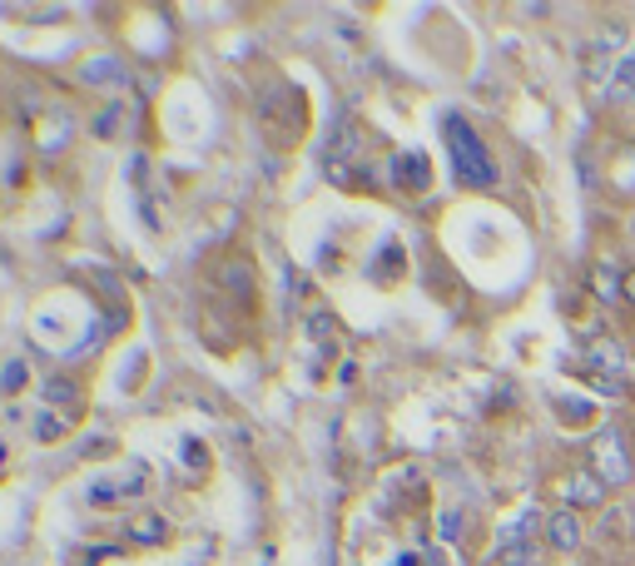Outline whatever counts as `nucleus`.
I'll return each mask as SVG.
<instances>
[{
	"instance_id": "obj_14",
	"label": "nucleus",
	"mask_w": 635,
	"mask_h": 566,
	"mask_svg": "<svg viewBox=\"0 0 635 566\" xmlns=\"http://www.w3.org/2000/svg\"><path fill=\"white\" fill-rule=\"evenodd\" d=\"M179 457H184V477H189V482H194V477L204 482V477H208V447L198 442V437H184Z\"/></svg>"
},
{
	"instance_id": "obj_15",
	"label": "nucleus",
	"mask_w": 635,
	"mask_h": 566,
	"mask_svg": "<svg viewBox=\"0 0 635 566\" xmlns=\"http://www.w3.org/2000/svg\"><path fill=\"white\" fill-rule=\"evenodd\" d=\"M79 79H85V85H125V65H115V60H89V65L79 70Z\"/></svg>"
},
{
	"instance_id": "obj_2",
	"label": "nucleus",
	"mask_w": 635,
	"mask_h": 566,
	"mask_svg": "<svg viewBox=\"0 0 635 566\" xmlns=\"http://www.w3.org/2000/svg\"><path fill=\"white\" fill-rule=\"evenodd\" d=\"M585 462H591V472L601 477L605 487H631V477H635V457H631V442H625L621 427H601V432L591 437V447H585Z\"/></svg>"
},
{
	"instance_id": "obj_20",
	"label": "nucleus",
	"mask_w": 635,
	"mask_h": 566,
	"mask_svg": "<svg viewBox=\"0 0 635 566\" xmlns=\"http://www.w3.org/2000/svg\"><path fill=\"white\" fill-rule=\"evenodd\" d=\"M631 516H635V502H631Z\"/></svg>"
},
{
	"instance_id": "obj_19",
	"label": "nucleus",
	"mask_w": 635,
	"mask_h": 566,
	"mask_svg": "<svg viewBox=\"0 0 635 566\" xmlns=\"http://www.w3.org/2000/svg\"><path fill=\"white\" fill-rule=\"evenodd\" d=\"M0 462H6V442H0Z\"/></svg>"
},
{
	"instance_id": "obj_10",
	"label": "nucleus",
	"mask_w": 635,
	"mask_h": 566,
	"mask_svg": "<svg viewBox=\"0 0 635 566\" xmlns=\"http://www.w3.org/2000/svg\"><path fill=\"white\" fill-rule=\"evenodd\" d=\"M79 417H69V413H60V407H45L40 403V413H35V423H30V432H35V442H60V437H69V427H75Z\"/></svg>"
},
{
	"instance_id": "obj_12",
	"label": "nucleus",
	"mask_w": 635,
	"mask_h": 566,
	"mask_svg": "<svg viewBox=\"0 0 635 566\" xmlns=\"http://www.w3.org/2000/svg\"><path fill=\"white\" fill-rule=\"evenodd\" d=\"M611 105H635V55H625L621 65L611 70V85H605Z\"/></svg>"
},
{
	"instance_id": "obj_18",
	"label": "nucleus",
	"mask_w": 635,
	"mask_h": 566,
	"mask_svg": "<svg viewBox=\"0 0 635 566\" xmlns=\"http://www.w3.org/2000/svg\"><path fill=\"white\" fill-rule=\"evenodd\" d=\"M625 303L635 308V268H631V274H625Z\"/></svg>"
},
{
	"instance_id": "obj_8",
	"label": "nucleus",
	"mask_w": 635,
	"mask_h": 566,
	"mask_svg": "<svg viewBox=\"0 0 635 566\" xmlns=\"http://www.w3.org/2000/svg\"><path fill=\"white\" fill-rule=\"evenodd\" d=\"M392 179L407 189V194H422V189L432 184V164H427V154L407 149V154H397V159H392Z\"/></svg>"
},
{
	"instance_id": "obj_9",
	"label": "nucleus",
	"mask_w": 635,
	"mask_h": 566,
	"mask_svg": "<svg viewBox=\"0 0 635 566\" xmlns=\"http://www.w3.org/2000/svg\"><path fill=\"white\" fill-rule=\"evenodd\" d=\"M125 536L134 546H164L169 542V522L159 512H139V516H129V522H125Z\"/></svg>"
},
{
	"instance_id": "obj_13",
	"label": "nucleus",
	"mask_w": 635,
	"mask_h": 566,
	"mask_svg": "<svg viewBox=\"0 0 635 566\" xmlns=\"http://www.w3.org/2000/svg\"><path fill=\"white\" fill-rule=\"evenodd\" d=\"M218 278H224L228 293L238 298H254V268H248V258H224V268H218Z\"/></svg>"
},
{
	"instance_id": "obj_1",
	"label": "nucleus",
	"mask_w": 635,
	"mask_h": 566,
	"mask_svg": "<svg viewBox=\"0 0 635 566\" xmlns=\"http://www.w3.org/2000/svg\"><path fill=\"white\" fill-rule=\"evenodd\" d=\"M446 154H452L456 184H466V189H492L496 184V159L486 154L482 135H476L462 115H446Z\"/></svg>"
},
{
	"instance_id": "obj_16",
	"label": "nucleus",
	"mask_w": 635,
	"mask_h": 566,
	"mask_svg": "<svg viewBox=\"0 0 635 566\" xmlns=\"http://www.w3.org/2000/svg\"><path fill=\"white\" fill-rule=\"evenodd\" d=\"M611 184H621L625 194H635V149H615V164H611Z\"/></svg>"
},
{
	"instance_id": "obj_11",
	"label": "nucleus",
	"mask_w": 635,
	"mask_h": 566,
	"mask_svg": "<svg viewBox=\"0 0 635 566\" xmlns=\"http://www.w3.org/2000/svg\"><path fill=\"white\" fill-rule=\"evenodd\" d=\"M591 293H595V303H625V278L615 274V264H595L591 268Z\"/></svg>"
},
{
	"instance_id": "obj_17",
	"label": "nucleus",
	"mask_w": 635,
	"mask_h": 566,
	"mask_svg": "<svg viewBox=\"0 0 635 566\" xmlns=\"http://www.w3.org/2000/svg\"><path fill=\"white\" fill-rule=\"evenodd\" d=\"M25 377H30V367L20 363V357H10V363L0 367V393H6V397H15L20 387H25Z\"/></svg>"
},
{
	"instance_id": "obj_3",
	"label": "nucleus",
	"mask_w": 635,
	"mask_h": 566,
	"mask_svg": "<svg viewBox=\"0 0 635 566\" xmlns=\"http://www.w3.org/2000/svg\"><path fill=\"white\" fill-rule=\"evenodd\" d=\"M149 487V467L144 462H125V472H109L99 482H89V502L95 506H119V502H134L139 492Z\"/></svg>"
},
{
	"instance_id": "obj_5",
	"label": "nucleus",
	"mask_w": 635,
	"mask_h": 566,
	"mask_svg": "<svg viewBox=\"0 0 635 566\" xmlns=\"http://www.w3.org/2000/svg\"><path fill=\"white\" fill-rule=\"evenodd\" d=\"M605 492H611V487H605L591 467H575V472L566 477V496H571L575 512H595V506H605Z\"/></svg>"
},
{
	"instance_id": "obj_7",
	"label": "nucleus",
	"mask_w": 635,
	"mask_h": 566,
	"mask_svg": "<svg viewBox=\"0 0 635 566\" xmlns=\"http://www.w3.org/2000/svg\"><path fill=\"white\" fill-rule=\"evenodd\" d=\"M40 403L79 417V413H85V387H79L75 377H45V383H40Z\"/></svg>"
},
{
	"instance_id": "obj_4",
	"label": "nucleus",
	"mask_w": 635,
	"mask_h": 566,
	"mask_svg": "<svg viewBox=\"0 0 635 566\" xmlns=\"http://www.w3.org/2000/svg\"><path fill=\"white\" fill-rule=\"evenodd\" d=\"M531 532H536V512H531V516H521V522H516V532H506L502 542H496L492 566H531V562H536V542H531Z\"/></svg>"
},
{
	"instance_id": "obj_6",
	"label": "nucleus",
	"mask_w": 635,
	"mask_h": 566,
	"mask_svg": "<svg viewBox=\"0 0 635 566\" xmlns=\"http://www.w3.org/2000/svg\"><path fill=\"white\" fill-rule=\"evenodd\" d=\"M546 542L556 546V552H575V546L585 542V522L575 506H561V512L546 516Z\"/></svg>"
}]
</instances>
